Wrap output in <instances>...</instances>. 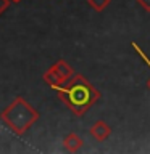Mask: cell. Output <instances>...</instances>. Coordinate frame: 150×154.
Wrapping results in <instances>:
<instances>
[{"label":"cell","mask_w":150,"mask_h":154,"mask_svg":"<svg viewBox=\"0 0 150 154\" xmlns=\"http://www.w3.org/2000/svg\"><path fill=\"white\" fill-rule=\"evenodd\" d=\"M65 106L76 116H84L97 101L100 100V91L90 84L82 74H73V77L63 85L53 88Z\"/></svg>","instance_id":"6da1fadb"},{"label":"cell","mask_w":150,"mask_h":154,"mask_svg":"<svg viewBox=\"0 0 150 154\" xmlns=\"http://www.w3.org/2000/svg\"><path fill=\"white\" fill-rule=\"evenodd\" d=\"M0 119L15 135H24L39 120V112L24 98L18 96L2 111Z\"/></svg>","instance_id":"7a4b0ae2"},{"label":"cell","mask_w":150,"mask_h":154,"mask_svg":"<svg viewBox=\"0 0 150 154\" xmlns=\"http://www.w3.org/2000/svg\"><path fill=\"white\" fill-rule=\"evenodd\" d=\"M74 74L73 67L68 64L65 60H58L53 66H50L48 69L44 72V80L47 85H50L52 88H55L58 85H63L65 82H68Z\"/></svg>","instance_id":"3957f363"},{"label":"cell","mask_w":150,"mask_h":154,"mask_svg":"<svg viewBox=\"0 0 150 154\" xmlns=\"http://www.w3.org/2000/svg\"><path fill=\"white\" fill-rule=\"evenodd\" d=\"M89 132H90V137L94 140H97V141H105L111 135V127L105 120H97L95 124H92Z\"/></svg>","instance_id":"277c9868"},{"label":"cell","mask_w":150,"mask_h":154,"mask_svg":"<svg viewBox=\"0 0 150 154\" xmlns=\"http://www.w3.org/2000/svg\"><path fill=\"white\" fill-rule=\"evenodd\" d=\"M82 144H84V141H82V138L77 133H68L65 140H63V146L70 152H77L82 148Z\"/></svg>","instance_id":"5b68a950"},{"label":"cell","mask_w":150,"mask_h":154,"mask_svg":"<svg viewBox=\"0 0 150 154\" xmlns=\"http://www.w3.org/2000/svg\"><path fill=\"white\" fill-rule=\"evenodd\" d=\"M111 0H87V3H89V7L92 10H95V11H103V10L110 5Z\"/></svg>","instance_id":"8992f818"},{"label":"cell","mask_w":150,"mask_h":154,"mask_svg":"<svg viewBox=\"0 0 150 154\" xmlns=\"http://www.w3.org/2000/svg\"><path fill=\"white\" fill-rule=\"evenodd\" d=\"M131 45H132V48L135 50V53H137V55H139L140 58H142V60H144V63H145V64H147V67L150 69V58L147 56V53H145V51H144L142 48H140V47H139V45H137V43H135V42H132V43H131ZM147 87L150 88V79H148V82H147Z\"/></svg>","instance_id":"52a82bcc"},{"label":"cell","mask_w":150,"mask_h":154,"mask_svg":"<svg viewBox=\"0 0 150 154\" xmlns=\"http://www.w3.org/2000/svg\"><path fill=\"white\" fill-rule=\"evenodd\" d=\"M10 3H11V0H0V14H3L5 11H7Z\"/></svg>","instance_id":"ba28073f"},{"label":"cell","mask_w":150,"mask_h":154,"mask_svg":"<svg viewBox=\"0 0 150 154\" xmlns=\"http://www.w3.org/2000/svg\"><path fill=\"white\" fill-rule=\"evenodd\" d=\"M137 3L145 10V11H148V13H150V0H137Z\"/></svg>","instance_id":"9c48e42d"},{"label":"cell","mask_w":150,"mask_h":154,"mask_svg":"<svg viewBox=\"0 0 150 154\" xmlns=\"http://www.w3.org/2000/svg\"><path fill=\"white\" fill-rule=\"evenodd\" d=\"M11 2H15V3H18V2H21V0H11Z\"/></svg>","instance_id":"30bf717a"}]
</instances>
